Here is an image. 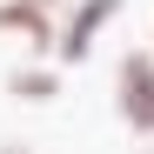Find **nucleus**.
Masks as SVG:
<instances>
[{
  "label": "nucleus",
  "instance_id": "nucleus-1",
  "mask_svg": "<svg viewBox=\"0 0 154 154\" xmlns=\"http://www.w3.org/2000/svg\"><path fill=\"white\" fill-rule=\"evenodd\" d=\"M114 100H121V121L141 141H154V54H127L114 67Z\"/></svg>",
  "mask_w": 154,
  "mask_h": 154
},
{
  "label": "nucleus",
  "instance_id": "nucleus-2",
  "mask_svg": "<svg viewBox=\"0 0 154 154\" xmlns=\"http://www.w3.org/2000/svg\"><path fill=\"white\" fill-rule=\"evenodd\" d=\"M121 20V0H74V14L60 20V47H54V60L60 67H81L87 54H94V40L107 34Z\"/></svg>",
  "mask_w": 154,
  "mask_h": 154
},
{
  "label": "nucleus",
  "instance_id": "nucleus-3",
  "mask_svg": "<svg viewBox=\"0 0 154 154\" xmlns=\"http://www.w3.org/2000/svg\"><path fill=\"white\" fill-rule=\"evenodd\" d=\"M0 34H20L34 54H54V47H60L54 0H0Z\"/></svg>",
  "mask_w": 154,
  "mask_h": 154
},
{
  "label": "nucleus",
  "instance_id": "nucleus-4",
  "mask_svg": "<svg viewBox=\"0 0 154 154\" xmlns=\"http://www.w3.org/2000/svg\"><path fill=\"white\" fill-rule=\"evenodd\" d=\"M7 94H14V100H54V94H60V74H54V67H14V74H7Z\"/></svg>",
  "mask_w": 154,
  "mask_h": 154
},
{
  "label": "nucleus",
  "instance_id": "nucleus-5",
  "mask_svg": "<svg viewBox=\"0 0 154 154\" xmlns=\"http://www.w3.org/2000/svg\"><path fill=\"white\" fill-rule=\"evenodd\" d=\"M54 7H67V0H54Z\"/></svg>",
  "mask_w": 154,
  "mask_h": 154
}]
</instances>
